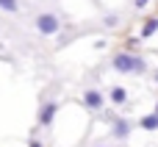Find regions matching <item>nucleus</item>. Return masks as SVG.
<instances>
[{
    "label": "nucleus",
    "instance_id": "obj_6",
    "mask_svg": "<svg viewBox=\"0 0 158 147\" xmlns=\"http://www.w3.org/2000/svg\"><path fill=\"white\" fill-rule=\"evenodd\" d=\"M108 100H111L114 106H125V103H128V89H125V86H111V89H108Z\"/></svg>",
    "mask_w": 158,
    "mask_h": 147
},
{
    "label": "nucleus",
    "instance_id": "obj_15",
    "mask_svg": "<svg viewBox=\"0 0 158 147\" xmlns=\"http://www.w3.org/2000/svg\"><path fill=\"white\" fill-rule=\"evenodd\" d=\"M97 147H106V145H97Z\"/></svg>",
    "mask_w": 158,
    "mask_h": 147
},
{
    "label": "nucleus",
    "instance_id": "obj_7",
    "mask_svg": "<svg viewBox=\"0 0 158 147\" xmlns=\"http://www.w3.org/2000/svg\"><path fill=\"white\" fill-rule=\"evenodd\" d=\"M139 128H142V131H150V133L158 131V117L156 114H144V117L139 120Z\"/></svg>",
    "mask_w": 158,
    "mask_h": 147
},
{
    "label": "nucleus",
    "instance_id": "obj_11",
    "mask_svg": "<svg viewBox=\"0 0 158 147\" xmlns=\"http://www.w3.org/2000/svg\"><path fill=\"white\" fill-rule=\"evenodd\" d=\"M150 3H153V0H133V6H136V8H139V11H142V8H147V6H150Z\"/></svg>",
    "mask_w": 158,
    "mask_h": 147
},
{
    "label": "nucleus",
    "instance_id": "obj_1",
    "mask_svg": "<svg viewBox=\"0 0 158 147\" xmlns=\"http://www.w3.org/2000/svg\"><path fill=\"white\" fill-rule=\"evenodd\" d=\"M111 67L117 69V72H122V75H144L150 67H147V61L142 58V56H136V53H128V50H122V53H114V58H111Z\"/></svg>",
    "mask_w": 158,
    "mask_h": 147
},
{
    "label": "nucleus",
    "instance_id": "obj_14",
    "mask_svg": "<svg viewBox=\"0 0 158 147\" xmlns=\"http://www.w3.org/2000/svg\"><path fill=\"white\" fill-rule=\"evenodd\" d=\"M153 114H156V117H158V100H156V108H153Z\"/></svg>",
    "mask_w": 158,
    "mask_h": 147
},
{
    "label": "nucleus",
    "instance_id": "obj_5",
    "mask_svg": "<svg viewBox=\"0 0 158 147\" xmlns=\"http://www.w3.org/2000/svg\"><path fill=\"white\" fill-rule=\"evenodd\" d=\"M83 106H86L89 111H103V106H106L103 92H100V89H86V92H83Z\"/></svg>",
    "mask_w": 158,
    "mask_h": 147
},
{
    "label": "nucleus",
    "instance_id": "obj_9",
    "mask_svg": "<svg viewBox=\"0 0 158 147\" xmlns=\"http://www.w3.org/2000/svg\"><path fill=\"white\" fill-rule=\"evenodd\" d=\"M119 22H122L119 14H111V11H108V14L103 17V25H106V28H119Z\"/></svg>",
    "mask_w": 158,
    "mask_h": 147
},
{
    "label": "nucleus",
    "instance_id": "obj_12",
    "mask_svg": "<svg viewBox=\"0 0 158 147\" xmlns=\"http://www.w3.org/2000/svg\"><path fill=\"white\" fill-rule=\"evenodd\" d=\"M28 147H44V145H42L39 139H28Z\"/></svg>",
    "mask_w": 158,
    "mask_h": 147
},
{
    "label": "nucleus",
    "instance_id": "obj_2",
    "mask_svg": "<svg viewBox=\"0 0 158 147\" xmlns=\"http://www.w3.org/2000/svg\"><path fill=\"white\" fill-rule=\"evenodd\" d=\"M33 25H36V31H39L42 36H56V33L61 31V19H58V14H53V11H42V14H36Z\"/></svg>",
    "mask_w": 158,
    "mask_h": 147
},
{
    "label": "nucleus",
    "instance_id": "obj_10",
    "mask_svg": "<svg viewBox=\"0 0 158 147\" xmlns=\"http://www.w3.org/2000/svg\"><path fill=\"white\" fill-rule=\"evenodd\" d=\"M0 8L8 11V14H17L19 11V0H0Z\"/></svg>",
    "mask_w": 158,
    "mask_h": 147
},
{
    "label": "nucleus",
    "instance_id": "obj_13",
    "mask_svg": "<svg viewBox=\"0 0 158 147\" xmlns=\"http://www.w3.org/2000/svg\"><path fill=\"white\" fill-rule=\"evenodd\" d=\"M153 81H156V83H158V69H156V72H153Z\"/></svg>",
    "mask_w": 158,
    "mask_h": 147
},
{
    "label": "nucleus",
    "instance_id": "obj_8",
    "mask_svg": "<svg viewBox=\"0 0 158 147\" xmlns=\"http://www.w3.org/2000/svg\"><path fill=\"white\" fill-rule=\"evenodd\" d=\"M156 31H158V17H147L144 25H142V39H150Z\"/></svg>",
    "mask_w": 158,
    "mask_h": 147
},
{
    "label": "nucleus",
    "instance_id": "obj_3",
    "mask_svg": "<svg viewBox=\"0 0 158 147\" xmlns=\"http://www.w3.org/2000/svg\"><path fill=\"white\" fill-rule=\"evenodd\" d=\"M131 131H133V122H131L128 117H114V120H111V136H114L117 142H125V139L131 136Z\"/></svg>",
    "mask_w": 158,
    "mask_h": 147
},
{
    "label": "nucleus",
    "instance_id": "obj_4",
    "mask_svg": "<svg viewBox=\"0 0 158 147\" xmlns=\"http://www.w3.org/2000/svg\"><path fill=\"white\" fill-rule=\"evenodd\" d=\"M56 114H58V103H56V100H47V103L39 108L36 122H39L42 128H50V125H53V120H56Z\"/></svg>",
    "mask_w": 158,
    "mask_h": 147
}]
</instances>
